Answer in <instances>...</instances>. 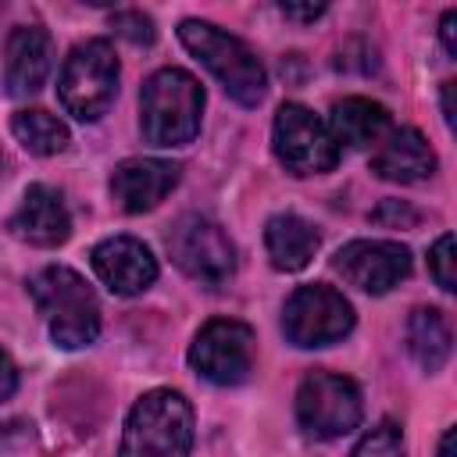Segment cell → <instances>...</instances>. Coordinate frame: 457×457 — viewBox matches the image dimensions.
<instances>
[{
	"label": "cell",
	"mask_w": 457,
	"mask_h": 457,
	"mask_svg": "<svg viewBox=\"0 0 457 457\" xmlns=\"http://www.w3.org/2000/svg\"><path fill=\"white\" fill-rule=\"evenodd\" d=\"M118 93V57L107 39H86L71 46L57 75V96L64 111L79 121H96L107 114Z\"/></svg>",
	"instance_id": "5"
},
{
	"label": "cell",
	"mask_w": 457,
	"mask_h": 457,
	"mask_svg": "<svg viewBox=\"0 0 457 457\" xmlns=\"http://www.w3.org/2000/svg\"><path fill=\"white\" fill-rule=\"evenodd\" d=\"M179 39L225 86V93L236 104L257 107L264 100V89H268L264 64L257 61V54L239 36H232L211 21H200V18H186L179 25Z\"/></svg>",
	"instance_id": "2"
},
{
	"label": "cell",
	"mask_w": 457,
	"mask_h": 457,
	"mask_svg": "<svg viewBox=\"0 0 457 457\" xmlns=\"http://www.w3.org/2000/svg\"><path fill=\"white\" fill-rule=\"evenodd\" d=\"M350 328H353L350 300L325 282L293 289V296L282 307V332L293 346H303V350L339 343L343 336H350Z\"/></svg>",
	"instance_id": "8"
},
{
	"label": "cell",
	"mask_w": 457,
	"mask_h": 457,
	"mask_svg": "<svg viewBox=\"0 0 457 457\" xmlns=\"http://www.w3.org/2000/svg\"><path fill=\"white\" fill-rule=\"evenodd\" d=\"M189 364L196 368L200 378L214 386H239L246 382L253 368V332L250 325L236 318H214L207 321L193 346H189Z\"/></svg>",
	"instance_id": "10"
},
{
	"label": "cell",
	"mask_w": 457,
	"mask_h": 457,
	"mask_svg": "<svg viewBox=\"0 0 457 457\" xmlns=\"http://www.w3.org/2000/svg\"><path fill=\"white\" fill-rule=\"evenodd\" d=\"M453 443H457V428L450 425V428L443 432V439H439V457H457V453H453Z\"/></svg>",
	"instance_id": "29"
},
{
	"label": "cell",
	"mask_w": 457,
	"mask_h": 457,
	"mask_svg": "<svg viewBox=\"0 0 457 457\" xmlns=\"http://www.w3.org/2000/svg\"><path fill=\"white\" fill-rule=\"evenodd\" d=\"M204 86L186 68H161L143 82L139 125L154 146H186L200 132Z\"/></svg>",
	"instance_id": "3"
},
{
	"label": "cell",
	"mask_w": 457,
	"mask_h": 457,
	"mask_svg": "<svg viewBox=\"0 0 457 457\" xmlns=\"http://www.w3.org/2000/svg\"><path fill=\"white\" fill-rule=\"evenodd\" d=\"M371 171L386 182H421L436 171V150L411 125L389 129L371 154Z\"/></svg>",
	"instance_id": "16"
},
{
	"label": "cell",
	"mask_w": 457,
	"mask_h": 457,
	"mask_svg": "<svg viewBox=\"0 0 457 457\" xmlns=\"http://www.w3.org/2000/svg\"><path fill=\"white\" fill-rule=\"evenodd\" d=\"M7 228H11V236H18L29 246H61L71 236V214L57 189L36 182L25 189Z\"/></svg>",
	"instance_id": "14"
},
{
	"label": "cell",
	"mask_w": 457,
	"mask_h": 457,
	"mask_svg": "<svg viewBox=\"0 0 457 457\" xmlns=\"http://www.w3.org/2000/svg\"><path fill=\"white\" fill-rule=\"evenodd\" d=\"M371 221H378V225H393V228H396V225L407 228V225L418 221V214H414L407 204H400V200H382V204L371 211Z\"/></svg>",
	"instance_id": "24"
},
{
	"label": "cell",
	"mask_w": 457,
	"mask_h": 457,
	"mask_svg": "<svg viewBox=\"0 0 457 457\" xmlns=\"http://www.w3.org/2000/svg\"><path fill=\"white\" fill-rule=\"evenodd\" d=\"M93 261V271L96 278L118 293V296H136L143 289L154 286L157 278V257L150 253L146 243L132 239V236H111V239H100L89 253Z\"/></svg>",
	"instance_id": "12"
},
{
	"label": "cell",
	"mask_w": 457,
	"mask_h": 457,
	"mask_svg": "<svg viewBox=\"0 0 457 457\" xmlns=\"http://www.w3.org/2000/svg\"><path fill=\"white\" fill-rule=\"evenodd\" d=\"M364 400L353 378L336 371H311L296 389V421L314 439H336L357 428Z\"/></svg>",
	"instance_id": "9"
},
{
	"label": "cell",
	"mask_w": 457,
	"mask_h": 457,
	"mask_svg": "<svg viewBox=\"0 0 457 457\" xmlns=\"http://www.w3.org/2000/svg\"><path fill=\"white\" fill-rule=\"evenodd\" d=\"M453 264H457V257H453V232H443V236L432 243V250H428V271H432L436 286L446 289V293L457 289V271H453Z\"/></svg>",
	"instance_id": "22"
},
{
	"label": "cell",
	"mask_w": 457,
	"mask_h": 457,
	"mask_svg": "<svg viewBox=\"0 0 457 457\" xmlns=\"http://www.w3.org/2000/svg\"><path fill=\"white\" fill-rule=\"evenodd\" d=\"M164 246L182 275H189L200 286H225L236 271V246L225 236V228L204 214H182L168 236Z\"/></svg>",
	"instance_id": "6"
},
{
	"label": "cell",
	"mask_w": 457,
	"mask_h": 457,
	"mask_svg": "<svg viewBox=\"0 0 457 457\" xmlns=\"http://www.w3.org/2000/svg\"><path fill=\"white\" fill-rule=\"evenodd\" d=\"M54 68V39L39 25H18L7 36V93L11 96H29L39 93L46 75Z\"/></svg>",
	"instance_id": "15"
},
{
	"label": "cell",
	"mask_w": 457,
	"mask_h": 457,
	"mask_svg": "<svg viewBox=\"0 0 457 457\" xmlns=\"http://www.w3.org/2000/svg\"><path fill=\"white\" fill-rule=\"evenodd\" d=\"M318 246H321L318 228L300 214L286 211V214L268 218V225H264V250H268L271 268H278V271L307 268L311 257L318 253Z\"/></svg>",
	"instance_id": "18"
},
{
	"label": "cell",
	"mask_w": 457,
	"mask_h": 457,
	"mask_svg": "<svg viewBox=\"0 0 457 457\" xmlns=\"http://www.w3.org/2000/svg\"><path fill=\"white\" fill-rule=\"evenodd\" d=\"M193 450V407L179 389L143 393L121 432L118 457H189Z\"/></svg>",
	"instance_id": "4"
},
{
	"label": "cell",
	"mask_w": 457,
	"mask_h": 457,
	"mask_svg": "<svg viewBox=\"0 0 457 457\" xmlns=\"http://www.w3.org/2000/svg\"><path fill=\"white\" fill-rule=\"evenodd\" d=\"M282 14H286V18H296V21H314L318 14H325V4H307V7L282 4Z\"/></svg>",
	"instance_id": "27"
},
{
	"label": "cell",
	"mask_w": 457,
	"mask_h": 457,
	"mask_svg": "<svg viewBox=\"0 0 457 457\" xmlns=\"http://www.w3.org/2000/svg\"><path fill=\"white\" fill-rule=\"evenodd\" d=\"M11 132H14V139H18L29 154H36V157H54V154L68 150V129H64V121H57L54 114H46V111H39V107L14 111Z\"/></svg>",
	"instance_id": "20"
},
{
	"label": "cell",
	"mask_w": 457,
	"mask_h": 457,
	"mask_svg": "<svg viewBox=\"0 0 457 457\" xmlns=\"http://www.w3.org/2000/svg\"><path fill=\"white\" fill-rule=\"evenodd\" d=\"M407 350L411 357L418 361L421 371H439L446 361H450V350H453V336H450V325L443 318V311L436 307H418L411 318H407Z\"/></svg>",
	"instance_id": "19"
},
{
	"label": "cell",
	"mask_w": 457,
	"mask_h": 457,
	"mask_svg": "<svg viewBox=\"0 0 457 457\" xmlns=\"http://www.w3.org/2000/svg\"><path fill=\"white\" fill-rule=\"evenodd\" d=\"M439 36H443L446 54H457V11H446V14H443V21H439Z\"/></svg>",
	"instance_id": "26"
},
{
	"label": "cell",
	"mask_w": 457,
	"mask_h": 457,
	"mask_svg": "<svg viewBox=\"0 0 457 457\" xmlns=\"http://www.w3.org/2000/svg\"><path fill=\"white\" fill-rule=\"evenodd\" d=\"M350 457H403V432L396 421H378L375 428H368L361 436V443L353 446Z\"/></svg>",
	"instance_id": "21"
},
{
	"label": "cell",
	"mask_w": 457,
	"mask_h": 457,
	"mask_svg": "<svg viewBox=\"0 0 457 457\" xmlns=\"http://www.w3.org/2000/svg\"><path fill=\"white\" fill-rule=\"evenodd\" d=\"M328 132L339 146H378L386 139V132L393 129L389 121V111L368 96H346V100H336L332 104V114H328Z\"/></svg>",
	"instance_id": "17"
},
{
	"label": "cell",
	"mask_w": 457,
	"mask_h": 457,
	"mask_svg": "<svg viewBox=\"0 0 457 457\" xmlns=\"http://www.w3.org/2000/svg\"><path fill=\"white\" fill-rule=\"evenodd\" d=\"M271 150L293 175H321L339 161V143L328 125L303 104H282L271 121Z\"/></svg>",
	"instance_id": "7"
},
{
	"label": "cell",
	"mask_w": 457,
	"mask_h": 457,
	"mask_svg": "<svg viewBox=\"0 0 457 457\" xmlns=\"http://www.w3.org/2000/svg\"><path fill=\"white\" fill-rule=\"evenodd\" d=\"M14 389H18V368H14V361L7 357V350L0 346V403L11 400Z\"/></svg>",
	"instance_id": "25"
},
{
	"label": "cell",
	"mask_w": 457,
	"mask_h": 457,
	"mask_svg": "<svg viewBox=\"0 0 457 457\" xmlns=\"http://www.w3.org/2000/svg\"><path fill=\"white\" fill-rule=\"evenodd\" d=\"M332 268L364 293H389L411 275V250L393 239H353L336 250Z\"/></svg>",
	"instance_id": "11"
},
{
	"label": "cell",
	"mask_w": 457,
	"mask_h": 457,
	"mask_svg": "<svg viewBox=\"0 0 457 457\" xmlns=\"http://www.w3.org/2000/svg\"><path fill=\"white\" fill-rule=\"evenodd\" d=\"M29 293L43 314L50 339L61 350H82L100 336V303L86 278L64 264H50L32 275Z\"/></svg>",
	"instance_id": "1"
},
{
	"label": "cell",
	"mask_w": 457,
	"mask_h": 457,
	"mask_svg": "<svg viewBox=\"0 0 457 457\" xmlns=\"http://www.w3.org/2000/svg\"><path fill=\"white\" fill-rule=\"evenodd\" d=\"M182 164L164 157H129L111 175V196L125 214L154 211L179 182Z\"/></svg>",
	"instance_id": "13"
},
{
	"label": "cell",
	"mask_w": 457,
	"mask_h": 457,
	"mask_svg": "<svg viewBox=\"0 0 457 457\" xmlns=\"http://www.w3.org/2000/svg\"><path fill=\"white\" fill-rule=\"evenodd\" d=\"M111 25L118 29V36H125L136 46H150L157 36L150 14H143V11H118V14H111Z\"/></svg>",
	"instance_id": "23"
},
{
	"label": "cell",
	"mask_w": 457,
	"mask_h": 457,
	"mask_svg": "<svg viewBox=\"0 0 457 457\" xmlns=\"http://www.w3.org/2000/svg\"><path fill=\"white\" fill-rule=\"evenodd\" d=\"M443 118L453 129V82H443Z\"/></svg>",
	"instance_id": "28"
}]
</instances>
